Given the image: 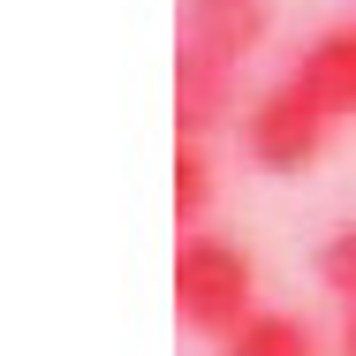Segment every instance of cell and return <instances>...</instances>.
Masks as SVG:
<instances>
[{
    "label": "cell",
    "mask_w": 356,
    "mask_h": 356,
    "mask_svg": "<svg viewBox=\"0 0 356 356\" xmlns=\"http://www.w3.org/2000/svg\"><path fill=\"white\" fill-rule=\"evenodd\" d=\"M175 311H182L190 334L235 341L258 318V266H250V250L235 235H213V227L182 235V250H175Z\"/></svg>",
    "instance_id": "obj_1"
},
{
    "label": "cell",
    "mask_w": 356,
    "mask_h": 356,
    "mask_svg": "<svg viewBox=\"0 0 356 356\" xmlns=\"http://www.w3.org/2000/svg\"><path fill=\"white\" fill-rule=\"evenodd\" d=\"M296 83L341 122V114H356V23H334V31H318L303 54H296Z\"/></svg>",
    "instance_id": "obj_5"
},
{
    "label": "cell",
    "mask_w": 356,
    "mask_h": 356,
    "mask_svg": "<svg viewBox=\"0 0 356 356\" xmlns=\"http://www.w3.org/2000/svg\"><path fill=\"white\" fill-rule=\"evenodd\" d=\"M220 356H318V334L296 311H258L235 341H220Z\"/></svg>",
    "instance_id": "obj_6"
},
{
    "label": "cell",
    "mask_w": 356,
    "mask_h": 356,
    "mask_svg": "<svg viewBox=\"0 0 356 356\" xmlns=\"http://www.w3.org/2000/svg\"><path fill=\"white\" fill-rule=\"evenodd\" d=\"M341 356H356V311L341 318Z\"/></svg>",
    "instance_id": "obj_9"
},
{
    "label": "cell",
    "mask_w": 356,
    "mask_h": 356,
    "mask_svg": "<svg viewBox=\"0 0 356 356\" xmlns=\"http://www.w3.org/2000/svg\"><path fill=\"white\" fill-rule=\"evenodd\" d=\"M235 99H243L235 69H220L205 54H175V129H182V144H205L213 129H227Z\"/></svg>",
    "instance_id": "obj_4"
},
{
    "label": "cell",
    "mask_w": 356,
    "mask_h": 356,
    "mask_svg": "<svg viewBox=\"0 0 356 356\" xmlns=\"http://www.w3.org/2000/svg\"><path fill=\"white\" fill-rule=\"evenodd\" d=\"M205 205H213V152L205 144H175V220H182V235H197Z\"/></svg>",
    "instance_id": "obj_7"
},
{
    "label": "cell",
    "mask_w": 356,
    "mask_h": 356,
    "mask_svg": "<svg viewBox=\"0 0 356 356\" xmlns=\"http://www.w3.org/2000/svg\"><path fill=\"white\" fill-rule=\"evenodd\" d=\"M273 31L266 0H182V54H205L220 69H243Z\"/></svg>",
    "instance_id": "obj_3"
},
{
    "label": "cell",
    "mask_w": 356,
    "mask_h": 356,
    "mask_svg": "<svg viewBox=\"0 0 356 356\" xmlns=\"http://www.w3.org/2000/svg\"><path fill=\"white\" fill-rule=\"evenodd\" d=\"M326 137H334V114L296 76H281L273 91H258L243 106V159L258 175H303V167H318Z\"/></svg>",
    "instance_id": "obj_2"
},
{
    "label": "cell",
    "mask_w": 356,
    "mask_h": 356,
    "mask_svg": "<svg viewBox=\"0 0 356 356\" xmlns=\"http://www.w3.org/2000/svg\"><path fill=\"white\" fill-rule=\"evenodd\" d=\"M318 288L341 296V303L356 311V220H349V227H334V235L318 243Z\"/></svg>",
    "instance_id": "obj_8"
}]
</instances>
